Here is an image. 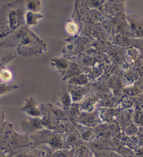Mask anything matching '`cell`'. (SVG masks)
<instances>
[{
	"mask_svg": "<svg viewBox=\"0 0 143 157\" xmlns=\"http://www.w3.org/2000/svg\"><path fill=\"white\" fill-rule=\"evenodd\" d=\"M0 48H16L18 53L24 58L39 56L48 50L46 43L27 25L2 39Z\"/></svg>",
	"mask_w": 143,
	"mask_h": 157,
	"instance_id": "1",
	"label": "cell"
},
{
	"mask_svg": "<svg viewBox=\"0 0 143 157\" xmlns=\"http://www.w3.org/2000/svg\"><path fill=\"white\" fill-rule=\"evenodd\" d=\"M25 1L18 0L3 5L0 9V39H3L26 25Z\"/></svg>",
	"mask_w": 143,
	"mask_h": 157,
	"instance_id": "2",
	"label": "cell"
},
{
	"mask_svg": "<svg viewBox=\"0 0 143 157\" xmlns=\"http://www.w3.org/2000/svg\"><path fill=\"white\" fill-rule=\"evenodd\" d=\"M33 147L28 135H21L14 131L13 125L5 121L0 127V149L6 155L25 148Z\"/></svg>",
	"mask_w": 143,
	"mask_h": 157,
	"instance_id": "3",
	"label": "cell"
},
{
	"mask_svg": "<svg viewBox=\"0 0 143 157\" xmlns=\"http://www.w3.org/2000/svg\"><path fill=\"white\" fill-rule=\"evenodd\" d=\"M29 137L33 142V147L34 148L45 146L53 151L70 149L65 143L63 135L47 129L44 128L34 132Z\"/></svg>",
	"mask_w": 143,
	"mask_h": 157,
	"instance_id": "4",
	"label": "cell"
},
{
	"mask_svg": "<svg viewBox=\"0 0 143 157\" xmlns=\"http://www.w3.org/2000/svg\"><path fill=\"white\" fill-rule=\"evenodd\" d=\"M134 109H123L117 117L116 121L118 123L122 132H124L128 136L137 135L138 127L133 122Z\"/></svg>",
	"mask_w": 143,
	"mask_h": 157,
	"instance_id": "5",
	"label": "cell"
},
{
	"mask_svg": "<svg viewBox=\"0 0 143 157\" xmlns=\"http://www.w3.org/2000/svg\"><path fill=\"white\" fill-rule=\"evenodd\" d=\"M96 137L112 140L119 135L122 131L117 121L102 123L95 128Z\"/></svg>",
	"mask_w": 143,
	"mask_h": 157,
	"instance_id": "6",
	"label": "cell"
},
{
	"mask_svg": "<svg viewBox=\"0 0 143 157\" xmlns=\"http://www.w3.org/2000/svg\"><path fill=\"white\" fill-rule=\"evenodd\" d=\"M64 141L68 149H75L86 144L81 139L79 132L75 125L70 124L68 131L63 135Z\"/></svg>",
	"mask_w": 143,
	"mask_h": 157,
	"instance_id": "7",
	"label": "cell"
},
{
	"mask_svg": "<svg viewBox=\"0 0 143 157\" xmlns=\"http://www.w3.org/2000/svg\"><path fill=\"white\" fill-rule=\"evenodd\" d=\"M77 124L86 127L95 128L102 124L98 109L96 108L92 112H81L77 118Z\"/></svg>",
	"mask_w": 143,
	"mask_h": 157,
	"instance_id": "8",
	"label": "cell"
},
{
	"mask_svg": "<svg viewBox=\"0 0 143 157\" xmlns=\"http://www.w3.org/2000/svg\"><path fill=\"white\" fill-rule=\"evenodd\" d=\"M41 111V120L45 129L54 131L56 127L60 121L54 115L50 108V104H41L40 105Z\"/></svg>",
	"mask_w": 143,
	"mask_h": 157,
	"instance_id": "9",
	"label": "cell"
},
{
	"mask_svg": "<svg viewBox=\"0 0 143 157\" xmlns=\"http://www.w3.org/2000/svg\"><path fill=\"white\" fill-rule=\"evenodd\" d=\"M20 126L24 133L28 136L44 129L41 118L39 117H29L22 119L20 122Z\"/></svg>",
	"mask_w": 143,
	"mask_h": 157,
	"instance_id": "10",
	"label": "cell"
},
{
	"mask_svg": "<svg viewBox=\"0 0 143 157\" xmlns=\"http://www.w3.org/2000/svg\"><path fill=\"white\" fill-rule=\"evenodd\" d=\"M91 151L93 152L103 151H114L115 147L113 143L112 139H105L101 137H95L92 142L86 144Z\"/></svg>",
	"mask_w": 143,
	"mask_h": 157,
	"instance_id": "11",
	"label": "cell"
},
{
	"mask_svg": "<svg viewBox=\"0 0 143 157\" xmlns=\"http://www.w3.org/2000/svg\"><path fill=\"white\" fill-rule=\"evenodd\" d=\"M126 18L134 37L135 39H142L143 19L137 15H128Z\"/></svg>",
	"mask_w": 143,
	"mask_h": 157,
	"instance_id": "12",
	"label": "cell"
},
{
	"mask_svg": "<svg viewBox=\"0 0 143 157\" xmlns=\"http://www.w3.org/2000/svg\"><path fill=\"white\" fill-rule=\"evenodd\" d=\"M66 86L71 95L72 103H80L90 92V88L87 86H79L68 84Z\"/></svg>",
	"mask_w": 143,
	"mask_h": 157,
	"instance_id": "13",
	"label": "cell"
},
{
	"mask_svg": "<svg viewBox=\"0 0 143 157\" xmlns=\"http://www.w3.org/2000/svg\"><path fill=\"white\" fill-rule=\"evenodd\" d=\"M21 110L30 117H41V111L40 107H38L36 100L33 97H29L25 100L24 104L21 107Z\"/></svg>",
	"mask_w": 143,
	"mask_h": 157,
	"instance_id": "14",
	"label": "cell"
},
{
	"mask_svg": "<svg viewBox=\"0 0 143 157\" xmlns=\"http://www.w3.org/2000/svg\"><path fill=\"white\" fill-rule=\"evenodd\" d=\"M99 111L100 117L102 123H111L115 121L117 117L123 110L121 107H100L97 108Z\"/></svg>",
	"mask_w": 143,
	"mask_h": 157,
	"instance_id": "15",
	"label": "cell"
},
{
	"mask_svg": "<svg viewBox=\"0 0 143 157\" xmlns=\"http://www.w3.org/2000/svg\"><path fill=\"white\" fill-rule=\"evenodd\" d=\"M100 102V95L88 93L79 103L81 112H92L96 108V104Z\"/></svg>",
	"mask_w": 143,
	"mask_h": 157,
	"instance_id": "16",
	"label": "cell"
},
{
	"mask_svg": "<svg viewBox=\"0 0 143 157\" xmlns=\"http://www.w3.org/2000/svg\"><path fill=\"white\" fill-rule=\"evenodd\" d=\"M58 107L61 109L68 111L72 105V100L71 95L69 93L67 86H63L60 90L58 95Z\"/></svg>",
	"mask_w": 143,
	"mask_h": 157,
	"instance_id": "17",
	"label": "cell"
},
{
	"mask_svg": "<svg viewBox=\"0 0 143 157\" xmlns=\"http://www.w3.org/2000/svg\"><path fill=\"white\" fill-rule=\"evenodd\" d=\"M76 126L79 132L81 139L85 144L92 142L96 137L95 128L86 127L78 124L76 125Z\"/></svg>",
	"mask_w": 143,
	"mask_h": 157,
	"instance_id": "18",
	"label": "cell"
},
{
	"mask_svg": "<svg viewBox=\"0 0 143 157\" xmlns=\"http://www.w3.org/2000/svg\"><path fill=\"white\" fill-rule=\"evenodd\" d=\"M70 63H71L66 58L58 57L51 59V65L53 68L60 72L63 77L67 72Z\"/></svg>",
	"mask_w": 143,
	"mask_h": 157,
	"instance_id": "19",
	"label": "cell"
},
{
	"mask_svg": "<svg viewBox=\"0 0 143 157\" xmlns=\"http://www.w3.org/2000/svg\"><path fill=\"white\" fill-rule=\"evenodd\" d=\"M80 107L79 103H72V106L70 107L68 111L67 116L68 118V121H70L72 124L76 126L77 124V118L80 114Z\"/></svg>",
	"mask_w": 143,
	"mask_h": 157,
	"instance_id": "20",
	"label": "cell"
},
{
	"mask_svg": "<svg viewBox=\"0 0 143 157\" xmlns=\"http://www.w3.org/2000/svg\"><path fill=\"white\" fill-rule=\"evenodd\" d=\"M81 74L83 73L79 66L75 63H71L67 72L63 76V80H70V78L77 77V76L81 75Z\"/></svg>",
	"mask_w": 143,
	"mask_h": 157,
	"instance_id": "21",
	"label": "cell"
},
{
	"mask_svg": "<svg viewBox=\"0 0 143 157\" xmlns=\"http://www.w3.org/2000/svg\"><path fill=\"white\" fill-rule=\"evenodd\" d=\"M44 16L39 13H34V12L27 11L25 13V24L28 27L36 25L38 23L39 20L42 19Z\"/></svg>",
	"mask_w": 143,
	"mask_h": 157,
	"instance_id": "22",
	"label": "cell"
},
{
	"mask_svg": "<svg viewBox=\"0 0 143 157\" xmlns=\"http://www.w3.org/2000/svg\"><path fill=\"white\" fill-rule=\"evenodd\" d=\"M43 151L45 152L47 157H69L70 153V149H61V150L53 151L48 147L43 146Z\"/></svg>",
	"mask_w": 143,
	"mask_h": 157,
	"instance_id": "23",
	"label": "cell"
},
{
	"mask_svg": "<svg viewBox=\"0 0 143 157\" xmlns=\"http://www.w3.org/2000/svg\"><path fill=\"white\" fill-rule=\"evenodd\" d=\"M126 146L134 151L135 149L143 146V144L139 136L137 135H135V136L127 137L126 141Z\"/></svg>",
	"mask_w": 143,
	"mask_h": 157,
	"instance_id": "24",
	"label": "cell"
},
{
	"mask_svg": "<svg viewBox=\"0 0 143 157\" xmlns=\"http://www.w3.org/2000/svg\"><path fill=\"white\" fill-rule=\"evenodd\" d=\"M88 78L87 75H84V74H81V75L77 76V77L68 80V84L79 86H84L88 85Z\"/></svg>",
	"mask_w": 143,
	"mask_h": 157,
	"instance_id": "25",
	"label": "cell"
},
{
	"mask_svg": "<svg viewBox=\"0 0 143 157\" xmlns=\"http://www.w3.org/2000/svg\"><path fill=\"white\" fill-rule=\"evenodd\" d=\"M50 108L51 111L54 114V115L57 118L58 120L60 122H63V121H69L68 118L67 116V113L65 111L61 109L58 106H54V105L50 104Z\"/></svg>",
	"mask_w": 143,
	"mask_h": 157,
	"instance_id": "26",
	"label": "cell"
},
{
	"mask_svg": "<svg viewBox=\"0 0 143 157\" xmlns=\"http://www.w3.org/2000/svg\"><path fill=\"white\" fill-rule=\"evenodd\" d=\"M25 6L27 11L39 13L41 8V2L39 0H28L25 2Z\"/></svg>",
	"mask_w": 143,
	"mask_h": 157,
	"instance_id": "27",
	"label": "cell"
},
{
	"mask_svg": "<svg viewBox=\"0 0 143 157\" xmlns=\"http://www.w3.org/2000/svg\"><path fill=\"white\" fill-rule=\"evenodd\" d=\"M94 155L93 152L91 151L86 144L75 149L74 153V157H92Z\"/></svg>",
	"mask_w": 143,
	"mask_h": 157,
	"instance_id": "28",
	"label": "cell"
},
{
	"mask_svg": "<svg viewBox=\"0 0 143 157\" xmlns=\"http://www.w3.org/2000/svg\"><path fill=\"white\" fill-rule=\"evenodd\" d=\"M16 57V54L13 52H9V51H6L2 55L1 59H0V73L4 69H5V66L11 60H13Z\"/></svg>",
	"mask_w": 143,
	"mask_h": 157,
	"instance_id": "29",
	"label": "cell"
},
{
	"mask_svg": "<svg viewBox=\"0 0 143 157\" xmlns=\"http://www.w3.org/2000/svg\"><path fill=\"white\" fill-rule=\"evenodd\" d=\"M115 151L120 157H136L133 150L129 149L126 146H122L114 149Z\"/></svg>",
	"mask_w": 143,
	"mask_h": 157,
	"instance_id": "30",
	"label": "cell"
},
{
	"mask_svg": "<svg viewBox=\"0 0 143 157\" xmlns=\"http://www.w3.org/2000/svg\"><path fill=\"white\" fill-rule=\"evenodd\" d=\"M133 119L134 124L137 127H143V110L135 106Z\"/></svg>",
	"mask_w": 143,
	"mask_h": 157,
	"instance_id": "31",
	"label": "cell"
},
{
	"mask_svg": "<svg viewBox=\"0 0 143 157\" xmlns=\"http://www.w3.org/2000/svg\"><path fill=\"white\" fill-rule=\"evenodd\" d=\"M21 85H18V84H14V85H10V84H6V83H2L0 84V97L2 95L6 94L7 93H9L11 91H13V90H17L18 88H21Z\"/></svg>",
	"mask_w": 143,
	"mask_h": 157,
	"instance_id": "32",
	"label": "cell"
},
{
	"mask_svg": "<svg viewBox=\"0 0 143 157\" xmlns=\"http://www.w3.org/2000/svg\"><path fill=\"white\" fill-rule=\"evenodd\" d=\"M44 151L42 149L34 148V147H29L25 149V157H42Z\"/></svg>",
	"mask_w": 143,
	"mask_h": 157,
	"instance_id": "33",
	"label": "cell"
},
{
	"mask_svg": "<svg viewBox=\"0 0 143 157\" xmlns=\"http://www.w3.org/2000/svg\"><path fill=\"white\" fill-rule=\"evenodd\" d=\"M93 154L95 157H120L115 151L112 150L93 152Z\"/></svg>",
	"mask_w": 143,
	"mask_h": 157,
	"instance_id": "34",
	"label": "cell"
},
{
	"mask_svg": "<svg viewBox=\"0 0 143 157\" xmlns=\"http://www.w3.org/2000/svg\"><path fill=\"white\" fill-rule=\"evenodd\" d=\"M66 30L71 35H75L78 31L77 24L75 22H68L66 25Z\"/></svg>",
	"mask_w": 143,
	"mask_h": 157,
	"instance_id": "35",
	"label": "cell"
},
{
	"mask_svg": "<svg viewBox=\"0 0 143 157\" xmlns=\"http://www.w3.org/2000/svg\"><path fill=\"white\" fill-rule=\"evenodd\" d=\"M12 78V73L7 69H4L0 73V79L4 83L9 82Z\"/></svg>",
	"mask_w": 143,
	"mask_h": 157,
	"instance_id": "36",
	"label": "cell"
},
{
	"mask_svg": "<svg viewBox=\"0 0 143 157\" xmlns=\"http://www.w3.org/2000/svg\"><path fill=\"white\" fill-rule=\"evenodd\" d=\"M135 106H136L138 108H140V109L143 110V93H142L140 96L135 98Z\"/></svg>",
	"mask_w": 143,
	"mask_h": 157,
	"instance_id": "37",
	"label": "cell"
},
{
	"mask_svg": "<svg viewBox=\"0 0 143 157\" xmlns=\"http://www.w3.org/2000/svg\"><path fill=\"white\" fill-rule=\"evenodd\" d=\"M27 148L21 149L18 151L15 152L14 154H11V155H6L5 157H25V152Z\"/></svg>",
	"mask_w": 143,
	"mask_h": 157,
	"instance_id": "38",
	"label": "cell"
},
{
	"mask_svg": "<svg viewBox=\"0 0 143 157\" xmlns=\"http://www.w3.org/2000/svg\"><path fill=\"white\" fill-rule=\"evenodd\" d=\"M136 157H143V146L138 147L134 150Z\"/></svg>",
	"mask_w": 143,
	"mask_h": 157,
	"instance_id": "39",
	"label": "cell"
},
{
	"mask_svg": "<svg viewBox=\"0 0 143 157\" xmlns=\"http://www.w3.org/2000/svg\"><path fill=\"white\" fill-rule=\"evenodd\" d=\"M137 135L139 136L143 144V127L138 128V132H137Z\"/></svg>",
	"mask_w": 143,
	"mask_h": 157,
	"instance_id": "40",
	"label": "cell"
},
{
	"mask_svg": "<svg viewBox=\"0 0 143 157\" xmlns=\"http://www.w3.org/2000/svg\"><path fill=\"white\" fill-rule=\"evenodd\" d=\"M5 122V120H4V112H0V127L2 124H4Z\"/></svg>",
	"mask_w": 143,
	"mask_h": 157,
	"instance_id": "41",
	"label": "cell"
},
{
	"mask_svg": "<svg viewBox=\"0 0 143 157\" xmlns=\"http://www.w3.org/2000/svg\"><path fill=\"white\" fill-rule=\"evenodd\" d=\"M74 153H75V149H70V155H69V157H74Z\"/></svg>",
	"mask_w": 143,
	"mask_h": 157,
	"instance_id": "42",
	"label": "cell"
},
{
	"mask_svg": "<svg viewBox=\"0 0 143 157\" xmlns=\"http://www.w3.org/2000/svg\"><path fill=\"white\" fill-rule=\"evenodd\" d=\"M42 157H47L46 156V154H45V152L44 151V154H43V156H42Z\"/></svg>",
	"mask_w": 143,
	"mask_h": 157,
	"instance_id": "43",
	"label": "cell"
},
{
	"mask_svg": "<svg viewBox=\"0 0 143 157\" xmlns=\"http://www.w3.org/2000/svg\"><path fill=\"white\" fill-rule=\"evenodd\" d=\"M2 112V110L1 109V107H0V112Z\"/></svg>",
	"mask_w": 143,
	"mask_h": 157,
	"instance_id": "44",
	"label": "cell"
},
{
	"mask_svg": "<svg viewBox=\"0 0 143 157\" xmlns=\"http://www.w3.org/2000/svg\"><path fill=\"white\" fill-rule=\"evenodd\" d=\"M92 157H95V156H92Z\"/></svg>",
	"mask_w": 143,
	"mask_h": 157,
	"instance_id": "45",
	"label": "cell"
}]
</instances>
